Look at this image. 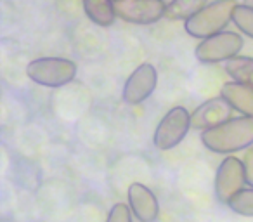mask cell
<instances>
[{
  "label": "cell",
  "mask_w": 253,
  "mask_h": 222,
  "mask_svg": "<svg viewBox=\"0 0 253 222\" xmlns=\"http://www.w3.org/2000/svg\"><path fill=\"white\" fill-rule=\"evenodd\" d=\"M243 49V37L234 32H220L198 44L194 56L200 63L215 64L229 61L239 54Z\"/></svg>",
  "instance_id": "5"
},
{
  "label": "cell",
  "mask_w": 253,
  "mask_h": 222,
  "mask_svg": "<svg viewBox=\"0 0 253 222\" xmlns=\"http://www.w3.org/2000/svg\"><path fill=\"white\" fill-rule=\"evenodd\" d=\"M82 5H84L87 18L94 25L102 26V28L111 26L115 19L118 18L113 0H82Z\"/></svg>",
  "instance_id": "12"
},
{
  "label": "cell",
  "mask_w": 253,
  "mask_h": 222,
  "mask_svg": "<svg viewBox=\"0 0 253 222\" xmlns=\"http://www.w3.org/2000/svg\"><path fill=\"white\" fill-rule=\"evenodd\" d=\"M113 2H116V0H113Z\"/></svg>",
  "instance_id": "20"
},
{
  "label": "cell",
  "mask_w": 253,
  "mask_h": 222,
  "mask_svg": "<svg viewBox=\"0 0 253 222\" xmlns=\"http://www.w3.org/2000/svg\"><path fill=\"white\" fill-rule=\"evenodd\" d=\"M191 129V113L184 106H173L162 118L153 135V144L162 151H169L184 141Z\"/></svg>",
  "instance_id": "4"
},
{
  "label": "cell",
  "mask_w": 253,
  "mask_h": 222,
  "mask_svg": "<svg viewBox=\"0 0 253 222\" xmlns=\"http://www.w3.org/2000/svg\"><path fill=\"white\" fill-rule=\"evenodd\" d=\"M208 5V0H172L167 5L165 18L170 21H187Z\"/></svg>",
  "instance_id": "14"
},
{
  "label": "cell",
  "mask_w": 253,
  "mask_h": 222,
  "mask_svg": "<svg viewBox=\"0 0 253 222\" xmlns=\"http://www.w3.org/2000/svg\"><path fill=\"white\" fill-rule=\"evenodd\" d=\"M238 7L236 0H213L198 14L184 21V30L193 39H208L211 35L224 32V28L232 21V12Z\"/></svg>",
  "instance_id": "2"
},
{
  "label": "cell",
  "mask_w": 253,
  "mask_h": 222,
  "mask_svg": "<svg viewBox=\"0 0 253 222\" xmlns=\"http://www.w3.org/2000/svg\"><path fill=\"white\" fill-rule=\"evenodd\" d=\"M26 75L42 87L59 89L71 84L77 77V64L64 57H40L26 66Z\"/></svg>",
  "instance_id": "3"
},
{
  "label": "cell",
  "mask_w": 253,
  "mask_h": 222,
  "mask_svg": "<svg viewBox=\"0 0 253 222\" xmlns=\"http://www.w3.org/2000/svg\"><path fill=\"white\" fill-rule=\"evenodd\" d=\"M245 5H250V7H253V0H245Z\"/></svg>",
  "instance_id": "19"
},
{
  "label": "cell",
  "mask_w": 253,
  "mask_h": 222,
  "mask_svg": "<svg viewBox=\"0 0 253 222\" xmlns=\"http://www.w3.org/2000/svg\"><path fill=\"white\" fill-rule=\"evenodd\" d=\"M128 207L132 215L139 222H155L160 214V203L156 194L141 182H132L128 186Z\"/></svg>",
  "instance_id": "9"
},
{
  "label": "cell",
  "mask_w": 253,
  "mask_h": 222,
  "mask_svg": "<svg viewBox=\"0 0 253 222\" xmlns=\"http://www.w3.org/2000/svg\"><path fill=\"white\" fill-rule=\"evenodd\" d=\"M231 106L224 97H211L201 102L191 113V127L207 131L218 124H224L231 118Z\"/></svg>",
  "instance_id": "10"
},
{
  "label": "cell",
  "mask_w": 253,
  "mask_h": 222,
  "mask_svg": "<svg viewBox=\"0 0 253 222\" xmlns=\"http://www.w3.org/2000/svg\"><path fill=\"white\" fill-rule=\"evenodd\" d=\"M220 97H224L229 106L243 117H253V87L238 82H225L220 89Z\"/></svg>",
  "instance_id": "11"
},
{
  "label": "cell",
  "mask_w": 253,
  "mask_h": 222,
  "mask_svg": "<svg viewBox=\"0 0 253 222\" xmlns=\"http://www.w3.org/2000/svg\"><path fill=\"white\" fill-rule=\"evenodd\" d=\"M115 11L120 19L132 25H153L165 18V0H116Z\"/></svg>",
  "instance_id": "6"
},
{
  "label": "cell",
  "mask_w": 253,
  "mask_h": 222,
  "mask_svg": "<svg viewBox=\"0 0 253 222\" xmlns=\"http://www.w3.org/2000/svg\"><path fill=\"white\" fill-rule=\"evenodd\" d=\"M232 23L236 25V28L241 33H245L246 37L253 39V7L250 5H238L232 12Z\"/></svg>",
  "instance_id": "16"
},
{
  "label": "cell",
  "mask_w": 253,
  "mask_h": 222,
  "mask_svg": "<svg viewBox=\"0 0 253 222\" xmlns=\"http://www.w3.org/2000/svg\"><path fill=\"white\" fill-rule=\"evenodd\" d=\"M246 176H245V165L243 160L236 156H225L222 163L217 169L215 176V194L220 203H229L236 193L245 189Z\"/></svg>",
  "instance_id": "7"
},
{
  "label": "cell",
  "mask_w": 253,
  "mask_h": 222,
  "mask_svg": "<svg viewBox=\"0 0 253 222\" xmlns=\"http://www.w3.org/2000/svg\"><path fill=\"white\" fill-rule=\"evenodd\" d=\"M156 84H158V71H156V68L149 63L139 64L130 73V77L125 80V84H123V102L130 106L141 104L156 90Z\"/></svg>",
  "instance_id": "8"
},
{
  "label": "cell",
  "mask_w": 253,
  "mask_h": 222,
  "mask_svg": "<svg viewBox=\"0 0 253 222\" xmlns=\"http://www.w3.org/2000/svg\"><path fill=\"white\" fill-rule=\"evenodd\" d=\"M224 70L232 78V82L253 87V57L236 56L225 61Z\"/></svg>",
  "instance_id": "13"
},
{
  "label": "cell",
  "mask_w": 253,
  "mask_h": 222,
  "mask_svg": "<svg viewBox=\"0 0 253 222\" xmlns=\"http://www.w3.org/2000/svg\"><path fill=\"white\" fill-rule=\"evenodd\" d=\"M201 142L211 153L231 155L253 146V117L229 118L201 132Z\"/></svg>",
  "instance_id": "1"
},
{
  "label": "cell",
  "mask_w": 253,
  "mask_h": 222,
  "mask_svg": "<svg viewBox=\"0 0 253 222\" xmlns=\"http://www.w3.org/2000/svg\"><path fill=\"white\" fill-rule=\"evenodd\" d=\"M106 222H132V210L125 203H115L108 214Z\"/></svg>",
  "instance_id": "17"
},
{
  "label": "cell",
  "mask_w": 253,
  "mask_h": 222,
  "mask_svg": "<svg viewBox=\"0 0 253 222\" xmlns=\"http://www.w3.org/2000/svg\"><path fill=\"white\" fill-rule=\"evenodd\" d=\"M243 165H245V176H246V184L250 187H253V146H250L246 149L245 156H243Z\"/></svg>",
  "instance_id": "18"
},
{
  "label": "cell",
  "mask_w": 253,
  "mask_h": 222,
  "mask_svg": "<svg viewBox=\"0 0 253 222\" xmlns=\"http://www.w3.org/2000/svg\"><path fill=\"white\" fill-rule=\"evenodd\" d=\"M227 207L243 217H253V187L241 189L229 200Z\"/></svg>",
  "instance_id": "15"
}]
</instances>
